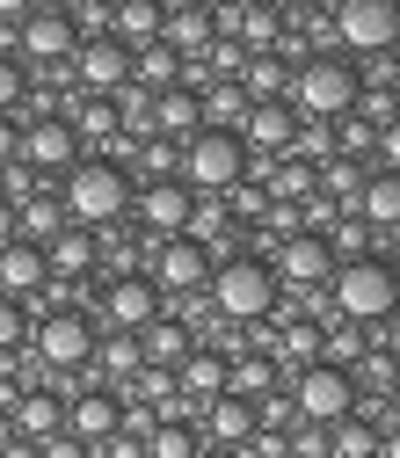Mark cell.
I'll return each instance as SVG.
<instances>
[{"label": "cell", "mask_w": 400, "mask_h": 458, "mask_svg": "<svg viewBox=\"0 0 400 458\" xmlns=\"http://www.w3.org/2000/svg\"><path fill=\"white\" fill-rule=\"evenodd\" d=\"M328 313L350 320V327H379L400 313V276L386 269V255H364V262H335L328 276Z\"/></svg>", "instance_id": "obj_1"}, {"label": "cell", "mask_w": 400, "mask_h": 458, "mask_svg": "<svg viewBox=\"0 0 400 458\" xmlns=\"http://www.w3.org/2000/svg\"><path fill=\"white\" fill-rule=\"evenodd\" d=\"M66 218L81 225V233H109L124 211H132V175L117 160H81L73 175H66Z\"/></svg>", "instance_id": "obj_2"}, {"label": "cell", "mask_w": 400, "mask_h": 458, "mask_svg": "<svg viewBox=\"0 0 400 458\" xmlns=\"http://www.w3.org/2000/svg\"><path fill=\"white\" fill-rule=\"evenodd\" d=\"M211 313L226 320V327H248V320H269L277 313V276H269V262H255V255H226L218 269H211Z\"/></svg>", "instance_id": "obj_3"}, {"label": "cell", "mask_w": 400, "mask_h": 458, "mask_svg": "<svg viewBox=\"0 0 400 458\" xmlns=\"http://www.w3.org/2000/svg\"><path fill=\"white\" fill-rule=\"evenodd\" d=\"M248 182V146L234 131H197L183 146V190L190 197H226Z\"/></svg>", "instance_id": "obj_4"}, {"label": "cell", "mask_w": 400, "mask_h": 458, "mask_svg": "<svg viewBox=\"0 0 400 458\" xmlns=\"http://www.w3.org/2000/svg\"><path fill=\"white\" fill-rule=\"evenodd\" d=\"M292 102L306 109V117H350V109L364 102L357 66L342 59V51H320V59H306V66L292 73Z\"/></svg>", "instance_id": "obj_5"}, {"label": "cell", "mask_w": 400, "mask_h": 458, "mask_svg": "<svg viewBox=\"0 0 400 458\" xmlns=\"http://www.w3.org/2000/svg\"><path fill=\"white\" fill-rule=\"evenodd\" d=\"M292 415L313 422V429H328V422H342V415H357V378L335 371V364H306V371H292Z\"/></svg>", "instance_id": "obj_6"}, {"label": "cell", "mask_w": 400, "mask_h": 458, "mask_svg": "<svg viewBox=\"0 0 400 458\" xmlns=\"http://www.w3.org/2000/svg\"><path fill=\"white\" fill-rule=\"evenodd\" d=\"M146 284L160 292V306H167V299H190V292H204V284H211V255H204L197 241H153Z\"/></svg>", "instance_id": "obj_7"}, {"label": "cell", "mask_w": 400, "mask_h": 458, "mask_svg": "<svg viewBox=\"0 0 400 458\" xmlns=\"http://www.w3.org/2000/svg\"><path fill=\"white\" fill-rule=\"evenodd\" d=\"M95 357V320H81V313H44L37 320V371H81Z\"/></svg>", "instance_id": "obj_8"}, {"label": "cell", "mask_w": 400, "mask_h": 458, "mask_svg": "<svg viewBox=\"0 0 400 458\" xmlns=\"http://www.w3.org/2000/svg\"><path fill=\"white\" fill-rule=\"evenodd\" d=\"M15 44H22V59H37V66H73L81 22H73L66 8H30L22 30H15Z\"/></svg>", "instance_id": "obj_9"}, {"label": "cell", "mask_w": 400, "mask_h": 458, "mask_svg": "<svg viewBox=\"0 0 400 458\" xmlns=\"http://www.w3.org/2000/svg\"><path fill=\"white\" fill-rule=\"evenodd\" d=\"M73 81H81V95H95V102L124 95V88H132V51H124L117 37H88V44L73 51Z\"/></svg>", "instance_id": "obj_10"}, {"label": "cell", "mask_w": 400, "mask_h": 458, "mask_svg": "<svg viewBox=\"0 0 400 458\" xmlns=\"http://www.w3.org/2000/svg\"><path fill=\"white\" fill-rule=\"evenodd\" d=\"M22 167H30V175H73V167H81V131H73V117H37V124L22 131Z\"/></svg>", "instance_id": "obj_11"}, {"label": "cell", "mask_w": 400, "mask_h": 458, "mask_svg": "<svg viewBox=\"0 0 400 458\" xmlns=\"http://www.w3.org/2000/svg\"><path fill=\"white\" fill-rule=\"evenodd\" d=\"M335 37L350 51H393L400 44V8L393 0H342L335 8Z\"/></svg>", "instance_id": "obj_12"}, {"label": "cell", "mask_w": 400, "mask_h": 458, "mask_svg": "<svg viewBox=\"0 0 400 458\" xmlns=\"http://www.w3.org/2000/svg\"><path fill=\"white\" fill-rule=\"evenodd\" d=\"M160 313L167 306H160V292L146 276H109V292H102V327L109 335H146Z\"/></svg>", "instance_id": "obj_13"}, {"label": "cell", "mask_w": 400, "mask_h": 458, "mask_svg": "<svg viewBox=\"0 0 400 458\" xmlns=\"http://www.w3.org/2000/svg\"><path fill=\"white\" fill-rule=\"evenodd\" d=\"M269 276H277V292H313V284H328V276H335V255H328V241H320V233H292V241H277Z\"/></svg>", "instance_id": "obj_14"}, {"label": "cell", "mask_w": 400, "mask_h": 458, "mask_svg": "<svg viewBox=\"0 0 400 458\" xmlns=\"http://www.w3.org/2000/svg\"><path fill=\"white\" fill-rule=\"evenodd\" d=\"M132 211L146 218V233H153V241H183L197 197H190L183 182H146V190H132Z\"/></svg>", "instance_id": "obj_15"}, {"label": "cell", "mask_w": 400, "mask_h": 458, "mask_svg": "<svg viewBox=\"0 0 400 458\" xmlns=\"http://www.w3.org/2000/svg\"><path fill=\"white\" fill-rule=\"evenodd\" d=\"M117 429H124V400H117V393H102V386H95V393L66 400V437H81L88 451H95V444H109Z\"/></svg>", "instance_id": "obj_16"}, {"label": "cell", "mask_w": 400, "mask_h": 458, "mask_svg": "<svg viewBox=\"0 0 400 458\" xmlns=\"http://www.w3.org/2000/svg\"><path fill=\"white\" fill-rule=\"evenodd\" d=\"M51 284V262H44V248H30V241H8L0 248V299H30V292H44Z\"/></svg>", "instance_id": "obj_17"}, {"label": "cell", "mask_w": 400, "mask_h": 458, "mask_svg": "<svg viewBox=\"0 0 400 458\" xmlns=\"http://www.w3.org/2000/svg\"><path fill=\"white\" fill-rule=\"evenodd\" d=\"M241 146H255V153H292V146H299V117H292L284 102H255L248 124H241Z\"/></svg>", "instance_id": "obj_18"}, {"label": "cell", "mask_w": 400, "mask_h": 458, "mask_svg": "<svg viewBox=\"0 0 400 458\" xmlns=\"http://www.w3.org/2000/svg\"><path fill=\"white\" fill-rule=\"evenodd\" d=\"M95 378H102V393H124L139 371H146V357H139V335H102L95 342Z\"/></svg>", "instance_id": "obj_19"}, {"label": "cell", "mask_w": 400, "mask_h": 458, "mask_svg": "<svg viewBox=\"0 0 400 458\" xmlns=\"http://www.w3.org/2000/svg\"><path fill=\"white\" fill-rule=\"evenodd\" d=\"M204 444H226V451L255 444V400H234V393H218L211 408H204Z\"/></svg>", "instance_id": "obj_20"}, {"label": "cell", "mask_w": 400, "mask_h": 458, "mask_svg": "<svg viewBox=\"0 0 400 458\" xmlns=\"http://www.w3.org/2000/svg\"><path fill=\"white\" fill-rule=\"evenodd\" d=\"M204 131V109H197V88H167V95H153V139H197Z\"/></svg>", "instance_id": "obj_21"}, {"label": "cell", "mask_w": 400, "mask_h": 458, "mask_svg": "<svg viewBox=\"0 0 400 458\" xmlns=\"http://www.w3.org/2000/svg\"><path fill=\"white\" fill-rule=\"evenodd\" d=\"M226 371H234V364H226L218 350H190V357L175 364V393H190L197 408H211V400L226 393Z\"/></svg>", "instance_id": "obj_22"}, {"label": "cell", "mask_w": 400, "mask_h": 458, "mask_svg": "<svg viewBox=\"0 0 400 458\" xmlns=\"http://www.w3.org/2000/svg\"><path fill=\"white\" fill-rule=\"evenodd\" d=\"M8 422H15L22 444H44V437H59V429H66V400H59V393H22Z\"/></svg>", "instance_id": "obj_23"}, {"label": "cell", "mask_w": 400, "mask_h": 458, "mask_svg": "<svg viewBox=\"0 0 400 458\" xmlns=\"http://www.w3.org/2000/svg\"><path fill=\"white\" fill-rule=\"evenodd\" d=\"M190 350H197V342H190V327H183V320H167V313H160V320L139 335V357H146V371H175Z\"/></svg>", "instance_id": "obj_24"}, {"label": "cell", "mask_w": 400, "mask_h": 458, "mask_svg": "<svg viewBox=\"0 0 400 458\" xmlns=\"http://www.w3.org/2000/svg\"><path fill=\"white\" fill-rule=\"evenodd\" d=\"M357 218L371 225V233H400V175H364V197H357Z\"/></svg>", "instance_id": "obj_25"}, {"label": "cell", "mask_w": 400, "mask_h": 458, "mask_svg": "<svg viewBox=\"0 0 400 458\" xmlns=\"http://www.w3.org/2000/svg\"><path fill=\"white\" fill-rule=\"evenodd\" d=\"M132 88H146V95L183 88V59H175V51H167L160 37H153V44H139V51H132Z\"/></svg>", "instance_id": "obj_26"}, {"label": "cell", "mask_w": 400, "mask_h": 458, "mask_svg": "<svg viewBox=\"0 0 400 458\" xmlns=\"http://www.w3.org/2000/svg\"><path fill=\"white\" fill-rule=\"evenodd\" d=\"M160 22H167V8H153V0H124V8H109V37H117L124 51L132 44H153Z\"/></svg>", "instance_id": "obj_27"}, {"label": "cell", "mask_w": 400, "mask_h": 458, "mask_svg": "<svg viewBox=\"0 0 400 458\" xmlns=\"http://www.w3.org/2000/svg\"><path fill=\"white\" fill-rule=\"evenodd\" d=\"M284 88H292L284 51H255V59L241 66V95H248V102H284Z\"/></svg>", "instance_id": "obj_28"}, {"label": "cell", "mask_w": 400, "mask_h": 458, "mask_svg": "<svg viewBox=\"0 0 400 458\" xmlns=\"http://www.w3.org/2000/svg\"><path fill=\"white\" fill-rule=\"evenodd\" d=\"M328 458H379V422H364V415L328 422Z\"/></svg>", "instance_id": "obj_29"}, {"label": "cell", "mask_w": 400, "mask_h": 458, "mask_svg": "<svg viewBox=\"0 0 400 458\" xmlns=\"http://www.w3.org/2000/svg\"><path fill=\"white\" fill-rule=\"evenodd\" d=\"M44 262L59 269V276H81V269H95V233H81V225H66L59 241L44 248Z\"/></svg>", "instance_id": "obj_30"}, {"label": "cell", "mask_w": 400, "mask_h": 458, "mask_svg": "<svg viewBox=\"0 0 400 458\" xmlns=\"http://www.w3.org/2000/svg\"><path fill=\"white\" fill-rule=\"evenodd\" d=\"M197 451H204V437L190 422H153L146 429V458H197Z\"/></svg>", "instance_id": "obj_31"}, {"label": "cell", "mask_w": 400, "mask_h": 458, "mask_svg": "<svg viewBox=\"0 0 400 458\" xmlns=\"http://www.w3.org/2000/svg\"><path fill=\"white\" fill-rule=\"evenodd\" d=\"M269 197H277V204L313 197V167H306V160H284V167H277V182H269Z\"/></svg>", "instance_id": "obj_32"}, {"label": "cell", "mask_w": 400, "mask_h": 458, "mask_svg": "<svg viewBox=\"0 0 400 458\" xmlns=\"http://www.w3.org/2000/svg\"><path fill=\"white\" fill-rule=\"evenodd\" d=\"M22 342H30V313H22L15 299H0V364H8Z\"/></svg>", "instance_id": "obj_33"}, {"label": "cell", "mask_w": 400, "mask_h": 458, "mask_svg": "<svg viewBox=\"0 0 400 458\" xmlns=\"http://www.w3.org/2000/svg\"><path fill=\"white\" fill-rule=\"evenodd\" d=\"M139 167H146L153 182H175V167H183V153L167 146V139H146V153H139Z\"/></svg>", "instance_id": "obj_34"}, {"label": "cell", "mask_w": 400, "mask_h": 458, "mask_svg": "<svg viewBox=\"0 0 400 458\" xmlns=\"http://www.w3.org/2000/svg\"><path fill=\"white\" fill-rule=\"evenodd\" d=\"M371 153H379V175H400V117H393V124H379Z\"/></svg>", "instance_id": "obj_35"}, {"label": "cell", "mask_w": 400, "mask_h": 458, "mask_svg": "<svg viewBox=\"0 0 400 458\" xmlns=\"http://www.w3.org/2000/svg\"><path fill=\"white\" fill-rule=\"evenodd\" d=\"M22 95H30V81H22V66H15V59H0V117H8V109H15Z\"/></svg>", "instance_id": "obj_36"}, {"label": "cell", "mask_w": 400, "mask_h": 458, "mask_svg": "<svg viewBox=\"0 0 400 458\" xmlns=\"http://www.w3.org/2000/svg\"><path fill=\"white\" fill-rule=\"evenodd\" d=\"M37 458H88V444L59 429V437H44V444H37Z\"/></svg>", "instance_id": "obj_37"}, {"label": "cell", "mask_w": 400, "mask_h": 458, "mask_svg": "<svg viewBox=\"0 0 400 458\" xmlns=\"http://www.w3.org/2000/svg\"><path fill=\"white\" fill-rule=\"evenodd\" d=\"M15 160H22V131L0 117V167H15Z\"/></svg>", "instance_id": "obj_38"}, {"label": "cell", "mask_w": 400, "mask_h": 458, "mask_svg": "<svg viewBox=\"0 0 400 458\" xmlns=\"http://www.w3.org/2000/svg\"><path fill=\"white\" fill-rule=\"evenodd\" d=\"M379 458H400V422H386V429H379Z\"/></svg>", "instance_id": "obj_39"}, {"label": "cell", "mask_w": 400, "mask_h": 458, "mask_svg": "<svg viewBox=\"0 0 400 458\" xmlns=\"http://www.w3.org/2000/svg\"><path fill=\"white\" fill-rule=\"evenodd\" d=\"M8 241H15V204L0 197V248H8Z\"/></svg>", "instance_id": "obj_40"}, {"label": "cell", "mask_w": 400, "mask_h": 458, "mask_svg": "<svg viewBox=\"0 0 400 458\" xmlns=\"http://www.w3.org/2000/svg\"><path fill=\"white\" fill-rule=\"evenodd\" d=\"M386 422H400V371H393V386H386Z\"/></svg>", "instance_id": "obj_41"}, {"label": "cell", "mask_w": 400, "mask_h": 458, "mask_svg": "<svg viewBox=\"0 0 400 458\" xmlns=\"http://www.w3.org/2000/svg\"><path fill=\"white\" fill-rule=\"evenodd\" d=\"M0 458H37V444H22V437H15V444H8V451H0Z\"/></svg>", "instance_id": "obj_42"}, {"label": "cell", "mask_w": 400, "mask_h": 458, "mask_svg": "<svg viewBox=\"0 0 400 458\" xmlns=\"http://www.w3.org/2000/svg\"><path fill=\"white\" fill-rule=\"evenodd\" d=\"M386 269H393V276H400V241H393V262H386Z\"/></svg>", "instance_id": "obj_43"}, {"label": "cell", "mask_w": 400, "mask_h": 458, "mask_svg": "<svg viewBox=\"0 0 400 458\" xmlns=\"http://www.w3.org/2000/svg\"><path fill=\"white\" fill-rule=\"evenodd\" d=\"M393 109H400V95H393Z\"/></svg>", "instance_id": "obj_44"}]
</instances>
